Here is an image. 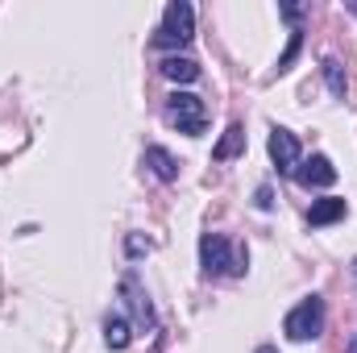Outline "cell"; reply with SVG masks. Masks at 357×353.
Instances as JSON below:
<instances>
[{"label": "cell", "mask_w": 357, "mask_h": 353, "mask_svg": "<svg viewBox=\"0 0 357 353\" xmlns=\"http://www.w3.org/2000/svg\"><path fill=\"white\" fill-rule=\"evenodd\" d=\"M320 329H324V299H316V295L295 303L282 320V333L291 341H312V337H320Z\"/></svg>", "instance_id": "1"}, {"label": "cell", "mask_w": 357, "mask_h": 353, "mask_svg": "<svg viewBox=\"0 0 357 353\" xmlns=\"http://www.w3.org/2000/svg\"><path fill=\"white\" fill-rule=\"evenodd\" d=\"M167 117L175 121L178 133H187V137H199V133H204V125H208L204 100H199V96H191V91H175V96L167 100Z\"/></svg>", "instance_id": "2"}, {"label": "cell", "mask_w": 357, "mask_h": 353, "mask_svg": "<svg viewBox=\"0 0 357 353\" xmlns=\"http://www.w3.org/2000/svg\"><path fill=\"white\" fill-rule=\"evenodd\" d=\"M195 33V8L187 0H171L162 13V29H158V46H183Z\"/></svg>", "instance_id": "3"}, {"label": "cell", "mask_w": 357, "mask_h": 353, "mask_svg": "<svg viewBox=\"0 0 357 353\" xmlns=\"http://www.w3.org/2000/svg\"><path fill=\"white\" fill-rule=\"evenodd\" d=\"M199 262H204V274H225V270L241 274V270H245V262L233 254V246H229L225 237H216V233H208V237L199 241Z\"/></svg>", "instance_id": "4"}, {"label": "cell", "mask_w": 357, "mask_h": 353, "mask_svg": "<svg viewBox=\"0 0 357 353\" xmlns=\"http://www.w3.org/2000/svg\"><path fill=\"white\" fill-rule=\"evenodd\" d=\"M270 158L278 163V171H295L299 167V142L291 129H274L270 133Z\"/></svg>", "instance_id": "5"}, {"label": "cell", "mask_w": 357, "mask_h": 353, "mask_svg": "<svg viewBox=\"0 0 357 353\" xmlns=\"http://www.w3.org/2000/svg\"><path fill=\"white\" fill-rule=\"evenodd\" d=\"M299 183H303V187H333V183H337V167H333L324 154H316L312 163H303Z\"/></svg>", "instance_id": "6"}, {"label": "cell", "mask_w": 357, "mask_h": 353, "mask_svg": "<svg viewBox=\"0 0 357 353\" xmlns=\"http://www.w3.org/2000/svg\"><path fill=\"white\" fill-rule=\"evenodd\" d=\"M345 216V200H337V195H324V200H316L312 204V212H307V220L316 225V229H324V225H337Z\"/></svg>", "instance_id": "7"}, {"label": "cell", "mask_w": 357, "mask_h": 353, "mask_svg": "<svg viewBox=\"0 0 357 353\" xmlns=\"http://www.w3.org/2000/svg\"><path fill=\"white\" fill-rule=\"evenodd\" d=\"M146 167H150L154 175L162 179V183L178 179V163L171 158V154H167V150H162V146H150V150H146Z\"/></svg>", "instance_id": "8"}, {"label": "cell", "mask_w": 357, "mask_h": 353, "mask_svg": "<svg viewBox=\"0 0 357 353\" xmlns=\"http://www.w3.org/2000/svg\"><path fill=\"white\" fill-rule=\"evenodd\" d=\"M241 146H245V129H241V125H229L225 137H220V146L212 150V158H216V163H229L233 154H241Z\"/></svg>", "instance_id": "9"}, {"label": "cell", "mask_w": 357, "mask_h": 353, "mask_svg": "<svg viewBox=\"0 0 357 353\" xmlns=\"http://www.w3.org/2000/svg\"><path fill=\"white\" fill-rule=\"evenodd\" d=\"M162 75L167 80H175V84H191V80H199V67H195V59H167L162 63Z\"/></svg>", "instance_id": "10"}, {"label": "cell", "mask_w": 357, "mask_h": 353, "mask_svg": "<svg viewBox=\"0 0 357 353\" xmlns=\"http://www.w3.org/2000/svg\"><path fill=\"white\" fill-rule=\"evenodd\" d=\"M104 341H108V350H129L133 333H129V324H125L121 316H112V320L104 324Z\"/></svg>", "instance_id": "11"}, {"label": "cell", "mask_w": 357, "mask_h": 353, "mask_svg": "<svg viewBox=\"0 0 357 353\" xmlns=\"http://www.w3.org/2000/svg\"><path fill=\"white\" fill-rule=\"evenodd\" d=\"M125 291L133 295V312H137V320H142V324H150V320H154V312H150V303H146V295L137 291V283H133V278H125Z\"/></svg>", "instance_id": "12"}, {"label": "cell", "mask_w": 357, "mask_h": 353, "mask_svg": "<svg viewBox=\"0 0 357 353\" xmlns=\"http://www.w3.org/2000/svg\"><path fill=\"white\" fill-rule=\"evenodd\" d=\"M324 75H328V88L337 91V96H345V75H341V67L333 59H324Z\"/></svg>", "instance_id": "13"}, {"label": "cell", "mask_w": 357, "mask_h": 353, "mask_svg": "<svg viewBox=\"0 0 357 353\" xmlns=\"http://www.w3.org/2000/svg\"><path fill=\"white\" fill-rule=\"evenodd\" d=\"M258 353H274V345H262V350H258Z\"/></svg>", "instance_id": "14"}, {"label": "cell", "mask_w": 357, "mask_h": 353, "mask_svg": "<svg viewBox=\"0 0 357 353\" xmlns=\"http://www.w3.org/2000/svg\"><path fill=\"white\" fill-rule=\"evenodd\" d=\"M349 353H357V337H354V341H349Z\"/></svg>", "instance_id": "15"}]
</instances>
